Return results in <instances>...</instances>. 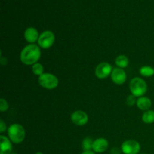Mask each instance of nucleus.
<instances>
[{
  "instance_id": "nucleus-18",
  "label": "nucleus",
  "mask_w": 154,
  "mask_h": 154,
  "mask_svg": "<svg viewBox=\"0 0 154 154\" xmlns=\"http://www.w3.org/2000/svg\"><path fill=\"white\" fill-rule=\"evenodd\" d=\"M32 70L33 74L35 75H38V76H40V75H42V74H44L43 66H42V64H40V63H38L33 65L32 67Z\"/></svg>"
},
{
  "instance_id": "nucleus-12",
  "label": "nucleus",
  "mask_w": 154,
  "mask_h": 154,
  "mask_svg": "<svg viewBox=\"0 0 154 154\" xmlns=\"http://www.w3.org/2000/svg\"><path fill=\"white\" fill-rule=\"evenodd\" d=\"M0 143H1V153L0 154H11L12 151V145L11 140L4 135H0Z\"/></svg>"
},
{
  "instance_id": "nucleus-17",
  "label": "nucleus",
  "mask_w": 154,
  "mask_h": 154,
  "mask_svg": "<svg viewBox=\"0 0 154 154\" xmlns=\"http://www.w3.org/2000/svg\"><path fill=\"white\" fill-rule=\"evenodd\" d=\"M93 141L92 140V138L87 137V138H85L83 140L82 148L84 151H90V150L93 149Z\"/></svg>"
},
{
  "instance_id": "nucleus-6",
  "label": "nucleus",
  "mask_w": 154,
  "mask_h": 154,
  "mask_svg": "<svg viewBox=\"0 0 154 154\" xmlns=\"http://www.w3.org/2000/svg\"><path fill=\"white\" fill-rule=\"evenodd\" d=\"M140 149V144L135 140H128L121 145V150L124 154H138Z\"/></svg>"
},
{
  "instance_id": "nucleus-22",
  "label": "nucleus",
  "mask_w": 154,
  "mask_h": 154,
  "mask_svg": "<svg viewBox=\"0 0 154 154\" xmlns=\"http://www.w3.org/2000/svg\"><path fill=\"white\" fill-rule=\"evenodd\" d=\"M120 150L117 147H114L112 148L111 150V154H120Z\"/></svg>"
},
{
  "instance_id": "nucleus-24",
  "label": "nucleus",
  "mask_w": 154,
  "mask_h": 154,
  "mask_svg": "<svg viewBox=\"0 0 154 154\" xmlns=\"http://www.w3.org/2000/svg\"><path fill=\"white\" fill-rule=\"evenodd\" d=\"M36 154H43V153H41V152H38V153H36Z\"/></svg>"
},
{
  "instance_id": "nucleus-20",
  "label": "nucleus",
  "mask_w": 154,
  "mask_h": 154,
  "mask_svg": "<svg viewBox=\"0 0 154 154\" xmlns=\"http://www.w3.org/2000/svg\"><path fill=\"white\" fill-rule=\"evenodd\" d=\"M136 96H135L134 95H130L127 97L126 99V103H127L128 105L129 106H132V105H135V103H136Z\"/></svg>"
},
{
  "instance_id": "nucleus-15",
  "label": "nucleus",
  "mask_w": 154,
  "mask_h": 154,
  "mask_svg": "<svg viewBox=\"0 0 154 154\" xmlns=\"http://www.w3.org/2000/svg\"><path fill=\"white\" fill-rule=\"evenodd\" d=\"M142 120L145 123H153L154 122V111H147L142 115Z\"/></svg>"
},
{
  "instance_id": "nucleus-11",
  "label": "nucleus",
  "mask_w": 154,
  "mask_h": 154,
  "mask_svg": "<svg viewBox=\"0 0 154 154\" xmlns=\"http://www.w3.org/2000/svg\"><path fill=\"white\" fill-rule=\"evenodd\" d=\"M24 37L29 43H34L36 41L38 40L39 35L36 29L33 28V27H29L26 29L25 32H24Z\"/></svg>"
},
{
  "instance_id": "nucleus-23",
  "label": "nucleus",
  "mask_w": 154,
  "mask_h": 154,
  "mask_svg": "<svg viewBox=\"0 0 154 154\" xmlns=\"http://www.w3.org/2000/svg\"><path fill=\"white\" fill-rule=\"evenodd\" d=\"M81 154H95V153H93V152H92L91 150H90V151H84V153H81Z\"/></svg>"
},
{
  "instance_id": "nucleus-19",
  "label": "nucleus",
  "mask_w": 154,
  "mask_h": 154,
  "mask_svg": "<svg viewBox=\"0 0 154 154\" xmlns=\"http://www.w3.org/2000/svg\"><path fill=\"white\" fill-rule=\"evenodd\" d=\"M8 108V103L7 102V101L5 100L4 99H0V111L3 112V111H7Z\"/></svg>"
},
{
  "instance_id": "nucleus-10",
  "label": "nucleus",
  "mask_w": 154,
  "mask_h": 154,
  "mask_svg": "<svg viewBox=\"0 0 154 154\" xmlns=\"http://www.w3.org/2000/svg\"><path fill=\"white\" fill-rule=\"evenodd\" d=\"M108 142L105 138H97L93 141V150L96 153H103L108 149Z\"/></svg>"
},
{
  "instance_id": "nucleus-9",
  "label": "nucleus",
  "mask_w": 154,
  "mask_h": 154,
  "mask_svg": "<svg viewBox=\"0 0 154 154\" xmlns=\"http://www.w3.org/2000/svg\"><path fill=\"white\" fill-rule=\"evenodd\" d=\"M111 79L114 84L121 85L126 81V74L120 68H115L111 72Z\"/></svg>"
},
{
  "instance_id": "nucleus-14",
  "label": "nucleus",
  "mask_w": 154,
  "mask_h": 154,
  "mask_svg": "<svg viewBox=\"0 0 154 154\" xmlns=\"http://www.w3.org/2000/svg\"><path fill=\"white\" fill-rule=\"evenodd\" d=\"M115 63L119 68L124 69V68L127 67L128 65H129V60L126 56L120 55L116 58Z\"/></svg>"
},
{
  "instance_id": "nucleus-1",
  "label": "nucleus",
  "mask_w": 154,
  "mask_h": 154,
  "mask_svg": "<svg viewBox=\"0 0 154 154\" xmlns=\"http://www.w3.org/2000/svg\"><path fill=\"white\" fill-rule=\"evenodd\" d=\"M41 57V50L38 45L30 44L22 50L20 60L23 64L30 66L37 63Z\"/></svg>"
},
{
  "instance_id": "nucleus-3",
  "label": "nucleus",
  "mask_w": 154,
  "mask_h": 154,
  "mask_svg": "<svg viewBox=\"0 0 154 154\" xmlns=\"http://www.w3.org/2000/svg\"><path fill=\"white\" fill-rule=\"evenodd\" d=\"M129 88L132 95L136 97H141L147 92V86L143 79L140 78H135L131 80Z\"/></svg>"
},
{
  "instance_id": "nucleus-7",
  "label": "nucleus",
  "mask_w": 154,
  "mask_h": 154,
  "mask_svg": "<svg viewBox=\"0 0 154 154\" xmlns=\"http://www.w3.org/2000/svg\"><path fill=\"white\" fill-rule=\"evenodd\" d=\"M112 71V67L109 63H101L96 68L95 74H96V76L99 79H105L108 78L110 75H111Z\"/></svg>"
},
{
  "instance_id": "nucleus-25",
  "label": "nucleus",
  "mask_w": 154,
  "mask_h": 154,
  "mask_svg": "<svg viewBox=\"0 0 154 154\" xmlns=\"http://www.w3.org/2000/svg\"><path fill=\"white\" fill-rule=\"evenodd\" d=\"M12 154H15V153H12Z\"/></svg>"
},
{
  "instance_id": "nucleus-16",
  "label": "nucleus",
  "mask_w": 154,
  "mask_h": 154,
  "mask_svg": "<svg viewBox=\"0 0 154 154\" xmlns=\"http://www.w3.org/2000/svg\"><path fill=\"white\" fill-rule=\"evenodd\" d=\"M140 74L144 77H151L154 75V69L150 66H142L139 70Z\"/></svg>"
},
{
  "instance_id": "nucleus-13",
  "label": "nucleus",
  "mask_w": 154,
  "mask_h": 154,
  "mask_svg": "<svg viewBox=\"0 0 154 154\" xmlns=\"http://www.w3.org/2000/svg\"><path fill=\"white\" fill-rule=\"evenodd\" d=\"M137 107L139 109L142 110V111H147L149 108L151 107V100L147 97H141L138 98V99L136 102Z\"/></svg>"
},
{
  "instance_id": "nucleus-5",
  "label": "nucleus",
  "mask_w": 154,
  "mask_h": 154,
  "mask_svg": "<svg viewBox=\"0 0 154 154\" xmlns=\"http://www.w3.org/2000/svg\"><path fill=\"white\" fill-rule=\"evenodd\" d=\"M55 35L51 31H45L39 35L38 40V45L43 49H48L54 45Z\"/></svg>"
},
{
  "instance_id": "nucleus-2",
  "label": "nucleus",
  "mask_w": 154,
  "mask_h": 154,
  "mask_svg": "<svg viewBox=\"0 0 154 154\" xmlns=\"http://www.w3.org/2000/svg\"><path fill=\"white\" fill-rule=\"evenodd\" d=\"M8 135L11 141L14 144H20L25 138V129L20 124L14 123L9 126L8 129Z\"/></svg>"
},
{
  "instance_id": "nucleus-8",
  "label": "nucleus",
  "mask_w": 154,
  "mask_h": 154,
  "mask_svg": "<svg viewBox=\"0 0 154 154\" xmlns=\"http://www.w3.org/2000/svg\"><path fill=\"white\" fill-rule=\"evenodd\" d=\"M71 120L77 126H84L88 122V116L84 111H77L71 115Z\"/></svg>"
},
{
  "instance_id": "nucleus-4",
  "label": "nucleus",
  "mask_w": 154,
  "mask_h": 154,
  "mask_svg": "<svg viewBox=\"0 0 154 154\" xmlns=\"http://www.w3.org/2000/svg\"><path fill=\"white\" fill-rule=\"evenodd\" d=\"M38 83L44 88L53 90L58 86L59 81L55 75L49 73H44L39 76Z\"/></svg>"
},
{
  "instance_id": "nucleus-21",
  "label": "nucleus",
  "mask_w": 154,
  "mask_h": 154,
  "mask_svg": "<svg viewBox=\"0 0 154 154\" xmlns=\"http://www.w3.org/2000/svg\"><path fill=\"white\" fill-rule=\"evenodd\" d=\"M6 130V125L2 120H0V132L2 133Z\"/></svg>"
}]
</instances>
